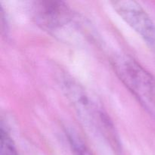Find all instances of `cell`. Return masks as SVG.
<instances>
[{
	"label": "cell",
	"mask_w": 155,
	"mask_h": 155,
	"mask_svg": "<svg viewBox=\"0 0 155 155\" xmlns=\"http://www.w3.org/2000/svg\"><path fill=\"white\" fill-rule=\"evenodd\" d=\"M64 92L79 116L84 122L98 130L115 150L120 148V142L113 124L107 114L101 110L86 92L84 88L71 78H65Z\"/></svg>",
	"instance_id": "1"
},
{
	"label": "cell",
	"mask_w": 155,
	"mask_h": 155,
	"mask_svg": "<svg viewBox=\"0 0 155 155\" xmlns=\"http://www.w3.org/2000/svg\"><path fill=\"white\" fill-rule=\"evenodd\" d=\"M113 66L124 85L145 107L155 111V78L152 74L128 55L115 58Z\"/></svg>",
	"instance_id": "2"
},
{
	"label": "cell",
	"mask_w": 155,
	"mask_h": 155,
	"mask_svg": "<svg viewBox=\"0 0 155 155\" xmlns=\"http://www.w3.org/2000/svg\"><path fill=\"white\" fill-rule=\"evenodd\" d=\"M111 4L123 20L155 49V27L143 8L131 0L113 1Z\"/></svg>",
	"instance_id": "3"
},
{
	"label": "cell",
	"mask_w": 155,
	"mask_h": 155,
	"mask_svg": "<svg viewBox=\"0 0 155 155\" xmlns=\"http://www.w3.org/2000/svg\"><path fill=\"white\" fill-rule=\"evenodd\" d=\"M33 6V18L46 30L61 28L68 24L72 18L71 9L62 1L42 0L34 2Z\"/></svg>",
	"instance_id": "4"
},
{
	"label": "cell",
	"mask_w": 155,
	"mask_h": 155,
	"mask_svg": "<svg viewBox=\"0 0 155 155\" xmlns=\"http://www.w3.org/2000/svg\"><path fill=\"white\" fill-rule=\"evenodd\" d=\"M68 139L74 155H92L90 150L83 142L81 138L74 131H68Z\"/></svg>",
	"instance_id": "5"
},
{
	"label": "cell",
	"mask_w": 155,
	"mask_h": 155,
	"mask_svg": "<svg viewBox=\"0 0 155 155\" xmlns=\"http://www.w3.org/2000/svg\"><path fill=\"white\" fill-rule=\"evenodd\" d=\"M0 155H18L15 145L8 132L1 127V149Z\"/></svg>",
	"instance_id": "6"
}]
</instances>
